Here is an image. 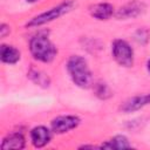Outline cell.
Listing matches in <instances>:
<instances>
[{"label":"cell","mask_w":150,"mask_h":150,"mask_svg":"<svg viewBox=\"0 0 150 150\" xmlns=\"http://www.w3.org/2000/svg\"><path fill=\"white\" fill-rule=\"evenodd\" d=\"M101 149H129L131 148V144L129 143V139L124 135H115L110 139L103 142L100 145Z\"/></svg>","instance_id":"12"},{"label":"cell","mask_w":150,"mask_h":150,"mask_svg":"<svg viewBox=\"0 0 150 150\" xmlns=\"http://www.w3.org/2000/svg\"><path fill=\"white\" fill-rule=\"evenodd\" d=\"M27 76L30 79L32 82H34V83H35L36 86H39V87L48 88L49 84H50V79H49V76H48L46 73H43V71H41V70H39V69L32 68V69L27 73Z\"/></svg>","instance_id":"13"},{"label":"cell","mask_w":150,"mask_h":150,"mask_svg":"<svg viewBox=\"0 0 150 150\" xmlns=\"http://www.w3.org/2000/svg\"><path fill=\"white\" fill-rule=\"evenodd\" d=\"M111 54L117 64L124 68L134 66V49L128 41L123 39H115L111 43Z\"/></svg>","instance_id":"4"},{"label":"cell","mask_w":150,"mask_h":150,"mask_svg":"<svg viewBox=\"0 0 150 150\" xmlns=\"http://www.w3.org/2000/svg\"><path fill=\"white\" fill-rule=\"evenodd\" d=\"M11 33V27L6 23H1L0 25V38H6L8 34Z\"/></svg>","instance_id":"16"},{"label":"cell","mask_w":150,"mask_h":150,"mask_svg":"<svg viewBox=\"0 0 150 150\" xmlns=\"http://www.w3.org/2000/svg\"><path fill=\"white\" fill-rule=\"evenodd\" d=\"M81 123L79 116L75 115H60L52 120L50 129L56 135L66 134L73 129H76Z\"/></svg>","instance_id":"5"},{"label":"cell","mask_w":150,"mask_h":150,"mask_svg":"<svg viewBox=\"0 0 150 150\" xmlns=\"http://www.w3.org/2000/svg\"><path fill=\"white\" fill-rule=\"evenodd\" d=\"M52 129L45 125L34 127L30 130V142L34 148H43L52 141Z\"/></svg>","instance_id":"7"},{"label":"cell","mask_w":150,"mask_h":150,"mask_svg":"<svg viewBox=\"0 0 150 150\" xmlns=\"http://www.w3.org/2000/svg\"><path fill=\"white\" fill-rule=\"evenodd\" d=\"M94 88V93L95 95L100 98V100H108L112 96V91L109 88V86L104 82H97L93 86Z\"/></svg>","instance_id":"14"},{"label":"cell","mask_w":150,"mask_h":150,"mask_svg":"<svg viewBox=\"0 0 150 150\" xmlns=\"http://www.w3.org/2000/svg\"><path fill=\"white\" fill-rule=\"evenodd\" d=\"M29 52L36 61L43 63L52 62L57 55V48L43 32L38 33L29 40Z\"/></svg>","instance_id":"2"},{"label":"cell","mask_w":150,"mask_h":150,"mask_svg":"<svg viewBox=\"0 0 150 150\" xmlns=\"http://www.w3.org/2000/svg\"><path fill=\"white\" fill-rule=\"evenodd\" d=\"M26 145L25 136L21 132H11L8 134L1 142V149L8 150V149H23Z\"/></svg>","instance_id":"10"},{"label":"cell","mask_w":150,"mask_h":150,"mask_svg":"<svg viewBox=\"0 0 150 150\" xmlns=\"http://www.w3.org/2000/svg\"><path fill=\"white\" fill-rule=\"evenodd\" d=\"M79 148H80V149H88V148H91V149H95V148L101 149L100 145H89V144H83V145H81V146H79Z\"/></svg>","instance_id":"17"},{"label":"cell","mask_w":150,"mask_h":150,"mask_svg":"<svg viewBox=\"0 0 150 150\" xmlns=\"http://www.w3.org/2000/svg\"><path fill=\"white\" fill-rule=\"evenodd\" d=\"M89 13L96 20L107 21L112 15H115V9L114 6L109 2H98L89 7Z\"/></svg>","instance_id":"9"},{"label":"cell","mask_w":150,"mask_h":150,"mask_svg":"<svg viewBox=\"0 0 150 150\" xmlns=\"http://www.w3.org/2000/svg\"><path fill=\"white\" fill-rule=\"evenodd\" d=\"M148 104H150V93L143 94V95H136L128 98L120 105V110L124 114H129V112L137 111Z\"/></svg>","instance_id":"8"},{"label":"cell","mask_w":150,"mask_h":150,"mask_svg":"<svg viewBox=\"0 0 150 150\" xmlns=\"http://www.w3.org/2000/svg\"><path fill=\"white\" fill-rule=\"evenodd\" d=\"M20 57H21L20 50L18 48H15L14 46L5 45V43H2L0 46V59L4 63L15 64L16 62H19Z\"/></svg>","instance_id":"11"},{"label":"cell","mask_w":150,"mask_h":150,"mask_svg":"<svg viewBox=\"0 0 150 150\" xmlns=\"http://www.w3.org/2000/svg\"><path fill=\"white\" fill-rule=\"evenodd\" d=\"M134 38H135V40H136L138 43H141V45H146V43L149 42V40H150V33H149V30L145 29V28H139V29H137V30L135 32Z\"/></svg>","instance_id":"15"},{"label":"cell","mask_w":150,"mask_h":150,"mask_svg":"<svg viewBox=\"0 0 150 150\" xmlns=\"http://www.w3.org/2000/svg\"><path fill=\"white\" fill-rule=\"evenodd\" d=\"M146 69H148V73H149V75H150V59H149L148 62H146Z\"/></svg>","instance_id":"18"},{"label":"cell","mask_w":150,"mask_h":150,"mask_svg":"<svg viewBox=\"0 0 150 150\" xmlns=\"http://www.w3.org/2000/svg\"><path fill=\"white\" fill-rule=\"evenodd\" d=\"M146 9V6L143 1L139 0H131L127 4H124L122 7H120L115 12V18L118 20H128L134 19L143 14Z\"/></svg>","instance_id":"6"},{"label":"cell","mask_w":150,"mask_h":150,"mask_svg":"<svg viewBox=\"0 0 150 150\" xmlns=\"http://www.w3.org/2000/svg\"><path fill=\"white\" fill-rule=\"evenodd\" d=\"M27 2H29V4H33V2H36L38 0H26Z\"/></svg>","instance_id":"19"},{"label":"cell","mask_w":150,"mask_h":150,"mask_svg":"<svg viewBox=\"0 0 150 150\" xmlns=\"http://www.w3.org/2000/svg\"><path fill=\"white\" fill-rule=\"evenodd\" d=\"M69 77L73 83L81 89H89L94 86L93 74L87 60L81 55H71L66 64Z\"/></svg>","instance_id":"1"},{"label":"cell","mask_w":150,"mask_h":150,"mask_svg":"<svg viewBox=\"0 0 150 150\" xmlns=\"http://www.w3.org/2000/svg\"><path fill=\"white\" fill-rule=\"evenodd\" d=\"M75 6H76L75 0H64V1L60 2L59 5L49 8L48 11L42 12V13L35 15L34 18H32L29 21H27L26 27L27 28H34V27H40L42 25L52 22V21L61 18L62 15L71 12Z\"/></svg>","instance_id":"3"}]
</instances>
